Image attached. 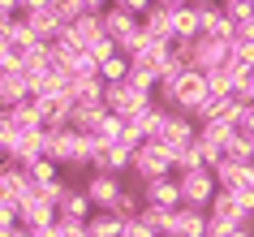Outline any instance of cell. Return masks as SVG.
Returning a JSON list of instances; mask_svg holds the SVG:
<instances>
[{
	"label": "cell",
	"instance_id": "e0dca14e",
	"mask_svg": "<svg viewBox=\"0 0 254 237\" xmlns=\"http://www.w3.org/2000/svg\"><path fill=\"white\" fill-rule=\"evenodd\" d=\"M215 181H220V190H254V164L224 159V164H215Z\"/></svg>",
	"mask_w": 254,
	"mask_h": 237
},
{
	"label": "cell",
	"instance_id": "9c48e42d",
	"mask_svg": "<svg viewBox=\"0 0 254 237\" xmlns=\"http://www.w3.org/2000/svg\"><path fill=\"white\" fill-rule=\"evenodd\" d=\"M82 190L91 194L95 211H112V207H117V198L125 194V181H121L117 172H91V177L82 181Z\"/></svg>",
	"mask_w": 254,
	"mask_h": 237
},
{
	"label": "cell",
	"instance_id": "7dc6e473",
	"mask_svg": "<svg viewBox=\"0 0 254 237\" xmlns=\"http://www.w3.org/2000/svg\"><path fill=\"white\" fill-rule=\"evenodd\" d=\"M13 138H17V130H13V121H9V112H0V143L9 147V143H13Z\"/></svg>",
	"mask_w": 254,
	"mask_h": 237
},
{
	"label": "cell",
	"instance_id": "f907efd6",
	"mask_svg": "<svg viewBox=\"0 0 254 237\" xmlns=\"http://www.w3.org/2000/svg\"><path fill=\"white\" fill-rule=\"evenodd\" d=\"M30 233L35 237H61V229H56V224H43V229H30Z\"/></svg>",
	"mask_w": 254,
	"mask_h": 237
},
{
	"label": "cell",
	"instance_id": "5bb4252c",
	"mask_svg": "<svg viewBox=\"0 0 254 237\" xmlns=\"http://www.w3.org/2000/svg\"><path fill=\"white\" fill-rule=\"evenodd\" d=\"M164 237H207V211L181 203V207L168 216V233Z\"/></svg>",
	"mask_w": 254,
	"mask_h": 237
},
{
	"label": "cell",
	"instance_id": "7bdbcfd3",
	"mask_svg": "<svg viewBox=\"0 0 254 237\" xmlns=\"http://www.w3.org/2000/svg\"><path fill=\"white\" fill-rule=\"evenodd\" d=\"M220 4H224L228 13H233V22H237V17H250V13H254V0H220Z\"/></svg>",
	"mask_w": 254,
	"mask_h": 237
},
{
	"label": "cell",
	"instance_id": "f6af8a7d",
	"mask_svg": "<svg viewBox=\"0 0 254 237\" xmlns=\"http://www.w3.org/2000/svg\"><path fill=\"white\" fill-rule=\"evenodd\" d=\"M237 134L254 138V108H250V104H241V117H237Z\"/></svg>",
	"mask_w": 254,
	"mask_h": 237
},
{
	"label": "cell",
	"instance_id": "d590c367",
	"mask_svg": "<svg viewBox=\"0 0 254 237\" xmlns=\"http://www.w3.org/2000/svg\"><path fill=\"white\" fill-rule=\"evenodd\" d=\"M65 190H69V181H48V185H35V194L43 198V203H52V207H61V198H65Z\"/></svg>",
	"mask_w": 254,
	"mask_h": 237
},
{
	"label": "cell",
	"instance_id": "60d3db41",
	"mask_svg": "<svg viewBox=\"0 0 254 237\" xmlns=\"http://www.w3.org/2000/svg\"><path fill=\"white\" fill-rule=\"evenodd\" d=\"M233 43H254V13L233 22Z\"/></svg>",
	"mask_w": 254,
	"mask_h": 237
},
{
	"label": "cell",
	"instance_id": "7402d4cb",
	"mask_svg": "<svg viewBox=\"0 0 254 237\" xmlns=\"http://www.w3.org/2000/svg\"><path fill=\"white\" fill-rule=\"evenodd\" d=\"M104 91H108L104 78H73L69 99H73V104H82V108H104Z\"/></svg>",
	"mask_w": 254,
	"mask_h": 237
},
{
	"label": "cell",
	"instance_id": "f35d334b",
	"mask_svg": "<svg viewBox=\"0 0 254 237\" xmlns=\"http://www.w3.org/2000/svg\"><path fill=\"white\" fill-rule=\"evenodd\" d=\"M86 52H91V61H95V65H104V61H112V56H117V43H112V39L104 35V39H99V43H91Z\"/></svg>",
	"mask_w": 254,
	"mask_h": 237
},
{
	"label": "cell",
	"instance_id": "4fadbf2b",
	"mask_svg": "<svg viewBox=\"0 0 254 237\" xmlns=\"http://www.w3.org/2000/svg\"><path fill=\"white\" fill-rule=\"evenodd\" d=\"M142 190V203L147 207H164V211H177L181 207V185H177V172L173 177H155V181L138 185Z\"/></svg>",
	"mask_w": 254,
	"mask_h": 237
},
{
	"label": "cell",
	"instance_id": "d4e9b609",
	"mask_svg": "<svg viewBox=\"0 0 254 237\" xmlns=\"http://www.w3.org/2000/svg\"><path fill=\"white\" fill-rule=\"evenodd\" d=\"M4 112H9V121H13V130L17 134H30V130H43V117H39V108L30 104H17V108H4Z\"/></svg>",
	"mask_w": 254,
	"mask_h": 237
},
{
	"label": "cell",
	"instance_id": "5b68a950",
	"mask_svg": "<svg viewBox=\"0 0 254 237\" xmlns=\"http://www.w3.org/2000/svg\"><path fill=\"white\" fill-rule=\"evenodd\" d=\"M177 185H181V203L186 207H211V198L220 194V181H215V168H190L177 172Z\"/></svg>",
	"mask_w": 254,
	"mask_h": 237
},
{
	"label": "cell",
	"instance_id": "cb8c5ba5",
	"mask_svg": "<svg viewBox=\"0 0 254 237\" xmlns=\"http://www.w3.org/2000/svg\"><path fill=\"white\" fill-rule=\"evenodd\" d=\"M48 48H52V61H56L61 69H69V65H73V61H78L82 52H86V48H82V43L73 39V30H61V35H56V39L48 43Z\"/></svg>",
	"mask_w": 254,
	"mask_h": 237
},
{
	"label": "cell",
	"instance_id": "ac0fdd59",
	"mask_svg": "<svg viewBox=\"0 0 254 237\" xmlns=\"http://www.w3.org/2000/svg\"><path fill=\"white\" fill-rule=\"evenodd\" d=\"M56 216H65V220H91L95 203H91V194H86L82 185H69L65 198H61V207H56Z\"/></svg>",
	"mask_w": 254,
	"mask_h": 237
},
{
	"label": "cell",
	"instance_id": "9f6ffc18",
	"mask_svg": "<svg viewBox=\"0 0 254 237\" xmlns=\"http://www.w3.org/2000/svg\"><path fill=\"white\" fill-rule=\"evenodd\" d=\"M9 237H35V233H30L26 224H17V229H13V233H9Z\"/></svg>",
	"mask_w": 254,
	"mask_h": 237
},
{
	"label": "cell",
	"instance_id": "681fc988",
	"mask_svg": "<svg viewBox=\"0 0 254 237\" xmlns=\"http://www.w3.org/2000/svg\"><path fill=\"white\" fill-rule=\"evenodd\" d=\"M78 4H82V13H104L112 0H78Z\"/></svg>",
	"mask_w": 254,
	"mask_h": 237
},
{
	"label": "cell",
	"instance_id": "83f0119b",
	"mask_svg": "<svg viewBox=\"0 0 254 237\" xmlns=\"http://www.w3.org/2000/svg\"><path fill=\"white\" fill-rule=\"evenodd\" d=\"M173 168H177V172L207 168V156H202V143H198V138H194L190 147H177V151H173Z\"/></svg>",
	"mask_w": 254,
	"mask_h": 237
},
{
	"label": "cell",
	"instance_id": "b9f144b4",
	"mask_svg": "<svg viewBox=\"0 0 254 237\" xmlns=\"http://www.w3.org/2000/svg\"><path fill=\"white\" fill-rule=\"evenodd\" d=\"M4 69H17V48L9 43V35L0 30V74H4Z\"/></svg>",
	"mask_w": 254,
	"mask_h": 237
},
{
	"label": "cell",
	"instance_id": "bcb514c9",
	"mask_svg": "<svg viewBox=\"0 0 254 237\" xmlns=\"http://www.w3.org/2000/svg\"><path fill=\"white\" fill-rule=\"evenodd\" d=\"M121 237H155V233H151L142 220H125V233H121Z\"/></svg>",
	"mask_w": 254,
	"mask_h": 237
},
{
	"label": "cell",
	"instance_id": "277c9868",
	"mask_svg": "<svg viewBox=\"0 0 254 237\" xmlns=\"http://www.w3.org/2000/svg\"><path fill=\"white\" fill-rule=\"evenodd\" d=\"M155 104V95L142 91V86H134V82L125 78V82H108V91H104V108L112 112V117H134V112H142V108Z\"/></svg>",
	"mask_w": 254,
	"mask_h": 237
},
{
	"label": "cell",
	"instance_id": "603a6c76",
	"mask_svg": "<svg viewBox=\"0 0 254 237\" xmlns=\"http://www.w3.org/2000/svg\"><path fill=\"white\" fill-rule=\"evenodd\" d=\"M173 35H177V39H198V35H202V17H198V4L173 9Z\"/></svg>",
	"mask_w": 254,
	"mask_h": 237
},
{
	"label": "cell",
	"instance_id": "7c38bea8",
	"mask_svg": "<svg viewBox=\"0 0 254 237\" xmlns=\"http://www.w3.org/2000/svg\"><path fill=\"white\" fill-rule=\"evenodd\" d=\"M0 198H9V203H26L35 198V181H30L26 168H17V164H0Z\"/></svg>",
	"mask_w": 254,
	"mask_h": 237
},
{
	"label": "cell",
	"instance_id": "ffe728a7",
	"mask_svg": "<svg viewBox=\"0 0 254 237\" xmlns=\"http://www.w3.org/2000/svg\"><path fill=\"white\" fill-rule=\"evenodd\" d=\"M142 35L147 39H155V43H173L177 35H173V9H151V13H142Z\"/></svg>",
	"mask_w": 254,
	"mask_h": 237
},
{
	"label": "cell",
	"instance_id": "8d00e7d4",
	"mask_svg": "<svg viewBox=\"0 0 254 237\" xmlns=\"http://www.w3.org/2000/svg\"><path fill=\"white\" fill-rule=\"evenodd\" d=\"M52 4H56V13H61V22H65V26H73L78 17H86L78 0H52Z\"/></svg>",
	"mask_w": 254,
	"mask_h": 237
},
{
	"label": "cell",
	"instance_id": "f1b7e54d",
	"mask_svg": "<svg viewBox=\"0 0 254 237\" xmlns=\"http://www.w3.org/2000/svg\"><path fill=\"white\" fill-rule=\"evenodd\" d=\"M142 207H147V203H142V190H138V185H125V194L117 198V216L121 220H138V216H142Z\"/></svg>",
	"mask_w": 254,
	"mask_h": 237
},
{
	"label": "cell",
	"instance_id": "3957f363",
	"mask_svg": "<svg viewBox=\"0 0 254 237\" xmlns=\"http://www.w3.org/2000/svg\"><path fill=\"white\" fill-rule=\"evenodd\" d=\"M129 172H134V181L138 185H147V181H155V177H173V151L168 147H160V143H142L134 151V164H129Z\"/></svg>",
	"mask_w": 254,
	"mask_h": 237
},
{
	"label": "cell",
	"instance_id": "484cf974",
	"mask_svg": "<svg viewBox=\"0 0 254 237\" xmlns=\"http://www.w3.org/2000/svg\"><path fill=\"white\" fill-rule=\"evenodd\" d=\"M86 229H91V237H121L125 233V220H121L117 211H95L91 220H86Z\"/></svg>",
	"mask_w": 254,
	"mask_h": 237
},
{
	"label": "cell",
	"instance_id": "6da1fadb",
	"mask_svg": "<svg viewBox=\"0 0 254 237\" xmlns=\"http://www.w3.org/2000/svg\"><path fill=\"white\" fill-rule=\"evenodd\" d=\"M99 143L78 130H48V159H56L61 168H91Z\"/></svg>",
	"mask_w": 254,
	"mask_h": 237
},
{
	"label": "cell",
	"instance_id": "c3c4849f",
	"mask_svg": "<svg viewBox=\"0 0 254 237\" xmlns=\"http://www.w3.org/2000/svg\"><path fill=\"white\" fill-rule=\"evenodd\" d=\"M237 99H241V104H250V108H254V74H246V82H241Z\"/></svg>",
	"mask_w": 254,
	"mask_h": 237
},
{
	"label": "cell",
	"instance_id": "30bf717a",
	"mask_svg": "<svg viewBox=\"0 0 254 237\" xmlns=\"http://www.w3.org/2000/svg\"><path fill=\"white\" fill-rule=\"evenodd\" d=\"M30 104L39 108L43 130H73V99L69 95H35Z\"/></svg>",
	"mask_w": 254,
	"mask_h": 237
},
{
	"label": "cell",
	"instance_id": "816d5d0a",
	"mask_svg": "<svg viewBox=\"0 0 254 237\" xmlns=\"http://www.w3.org/2000/svg\"><path fill=\"white\" fill-rule=\"evenodd\" d=\"M155 4H160V9H186L190 0H155Z\"/></svg>",
	"mask_w": 254,
	"mask_h": 237
},
{
	"label": "cell",
	"instance_id": "2e32d148",
	"mask_svg": "<svg viewBox=\"0 0 254 237\" xmlns=\"http://www.w3.org/2000/svg\"><path fill=\"white\" fill-rule=\"evenodd\" d=\"M198 17H202V35L233 43V13H228L224 4H198Z\"/></svg>",
	"mask_w": 254,
	"mask_h": 237
},
{
	"label": "cell",
	"instance_id": "d6a6232c",
	"mask_svg": "<svg viewBox=\"0 0 254 237\" xmlns=\"http://www.w3.org/2000/svg\"><path fill=\"white\" fill-rule=\"evenodd\" d=\"M241 229H250V220H220V216H207V237H237Z\"/></svg>",
	"mask_w": 254,
	"mask_h": 237
},
{
	"label": "cell",
	"instance_id": "7a4b0ae2",
	"mask_svg": "<svg viewBox=\"0 0 254 237\" xmlns=\"http://www.w3.org/2000/svg\"><path fill=\"white\" fill-rule=\"evenodd\" d=\"M99 22H104V35L117 43V52H125V56L138 52V43H142V17L138 13H125L121 4H108L99 13Z\"/></svg>",
	"mask_w": 254,
	"mask_h": 237
},
{
	"label": "cell",
	"instance_id": "4dcf8cb0",
	"mask_svg": "<svg viewBox=\"0 0 254 237\" xmlns=\"http://www.w3.org/2000/svg\"><path fill=\"white\" fill-rule=\"evenodd\" d=\"M207 216H220V220H246V216H241V207H237V198L228 194V190H220V194L211 198Z\"/></svg>",
	"mask_w": 254,
	"mask_h": 237
},
{
	"label": "cell",
	"instance_id": "d6986e66",
	"mask_svg": "<svg viewBox=\"0 0 254 237\" xmlns=\"http://www.w3.org/2000/svg\"><path fill=\"white\" fill-rule=\"evenodd\" d=\"M241 82H246V69L228 61L224 69H215V74H207V91H211V95H233V99H237Z\"/></svg>",
	"mask_w": 254,
	"mask_h": 237
},
{
	"label": "cell",
	"instance_id": "ee69618b",
	"mask_svg": "<svg viewBox=\"0 0 254 237\" xmlns=\"http://www.w3.org/2000/svg\"><path fill=\"white\" fill-rule=\"evenodd\" d=\"M112 4H121V9H125V13H151V9H155V0H112Z\"/></svg>",
	"mask_w": 254,
	"mask_h": 237
},
{
	"label": "cell",
	"instance_id": "836d02e7",
	"mask_svg": "<svg viewBox=\"0 0 254 237\" xmlns=\"http://www.w3.org/2000/svg\"><path fill=\"white\" fill-rule=\"evenodd\" d=\"M168 216H173V211H164V207H142V216H138V220L147 224L155 237H164V233H168Z\"/></svg>",
	"mask_w": 254,
	"mask_h": 237
},
{
	"label": "cell",
	"instance_id": "f546056e",
	"mask_svg": "<svg viewBox=\"0 0 254 237\" xmlns=\"http://www.w3.org/2000/svg\"><path fill=\"white\" fill-rule=\"evenodd\" d=\"M4 35H9V43L17 48V56L26 52V48H35V43H39V39H35V30L26 26V17H22V13H17L13 22H9V30H4Z\"/></svg>",
	"mask_w": 254,
	"mask_h": 237
},
{
	"label": "cell",
	"instance_id": "ab89813d",
	"mask_svg": "<svg viewBox=\"0 0 254 237\" xmlns=\"http://www.w3.org/2000/svg\"><path fill=\"white\" fill-rule=\"evenodd\" d=\"M56 229H61V237H91L86 220H65V216H56Z\"/></svg>",
	"mask_w": 254,
	"mask_h": 237
},
{
	"label": "cell",
	"instance_id": "9a60e30c",
	"mask_svg": "<svg viewBox=\"0 0 254 237\" xmlns=\"http://www.w3.org/2000/svg\"><path fill=\"white\" fill-rule=\"evenodd\" d=\"M26 17V26L35 30V39L39 43H52L61 30H69L65 22H61V13H56V4H43V9H30V13H22Z\"/></svg>",
	"mask_w": 254,
	"mask_h": 237
},
{
	"label": "cell",
	"instance_id": "8992f818",
	"mask_svg": "<svg viewBox=\"0 0 254 237\" xmlns=\"http://www.w3.org/2000/svg\"><path fill=\"white\" fill-rule=\"evenodd\" d=\"M228 61H233V43L228 39H211V35L190 39V65L198 69V74H215V69H224Z\"/></svg>",
	"mask_w": 254,
	"mask_h": 237
},
{
	"label": "cell",
	"instance_id": "ba28073f",
	"mask_svg": "<svg viewBox=\"0 0 254 237\" xmlns=\"http://www.w3.org/2000/svg\"><path fill=\"white\" fill-rule=\"evenodd\" d=\"M48 156V130H30V134H17L13 143L4 147V159L17 164V168H30L35 159Z\"/></svg>",
	"mask_w": 254,
	"mask_h": 237
},
{
	"label": "cell",
	"instance_id": "680465c9",
	"mask_svg": "<svg viewBox=\"0 0 254 237\" xmlns=\"http://www.w3.org/2000/svg\"><path fill=\"white\" fill-rule=\"evenodd\" d=\"M0 164H9V159H4V143H0Z\"/></svg>",
	"mask_w": 254,
	"mask_h": 237
},
{
	"label": "cell",
	"instance_id": "db71d44e",
	"mask_svg": "<svg viewBox=\"0 0 254 237\" xmlns=\"http://www.w3.org/2000/svg\"><path fill=\"white\" fill-rule=\"evenodd\" d=\"M13 17H17L13 9H0V30H9V22H13Z\"/></svg>",
	"mask_w": 254,
	"mask_h": 237
},
{
	"label": "cell",
	"instance_id": "6f0895ef",
	"mask_svg": "<svg viewBox=\"0 0 254 237\" xmlns=\"http://www.w3.org/2000/svg\"><path fill=\"white\" fill-rule=\"evenodd\" d=\"M190 4H220V0H190Z\"/></svg>",
	"mask_w": 254,
	"mask_h": 237
},
{
	"label": "cell",
	"instance_id": "11a10c76",
	"mask_svg": "<svg viewBox=\"0 0 254 237\" xmlns=\"http://www.w3.org/2000/svg\"><path fill=\"white\" fill-rule=\"evenodd\" d=\"M0 9H13V13H22V0H0Z\"/></svg>",
	"mask_w": 254,
	"mask_h": 237
},
{
	"label": "cell",
	"instance_id": "f5cc1de1",
	"mask_svg": "<svg viewBox=\"0 0 254 237\" xmlns=\"http://www.w3.org/2000/svg\"><path fill=\"white\" fill-rule=\"evenodd\" d=\"M43 4H52V0H22V13H30V9H43Z\"/></svg>",
	"mask_w": 254,
	"mask_h": 237
},
{
	"label": "cell",
	"instance_id": "4316f807",
	"mask_svg": "<svg viewBox=\"0 0 254 237\" xmlns=\"http://www.w3.org/2000/svg\"><path fill=\"white\" fill-rule=\"evenodd\" d=\"M73 39L82 43V48H91V43H99L104 39V22H99V13H86V17H78V22H73Z\"/></svg>",
	"mask_w": 254,
	"mask_h": 237
},
{
	"label": "cell",
	"instance_id": "91938a15",
	"mask_svg": "<svg viewBox=\"0 0 254 237\" xmlns=\"http://www.w3.org/2000/svg\"><path fill=\"white\" fill-rule=\"evenodd\" d=\"M0 112H4V108H0Z\"/></svg>",
	"mask_w": 254,
	"mask_h": 237
},
{
	"label": "cell",
	"instance_id": "8fae6325",
	"mask_svg": "<svg viewBox=\"0 0 254 237\" xmlns=\"http://www.w3.org/2000/svg\"><path fill=\"white\" fill-rule=\"evenodd\" d=\"M26 99H35V82H30V74L22 65L4 69V74H0V108H17V104H26Z\"/></svg>",
	"mask_w": 254,
	"mask_h": 237
},
{
	"label": "cell",
	"instance_id": "52a82bcc",
	"mask_svg": "<svg viewBox=\"0 0 254 237\" xmlns=\"http://www.w3.org/2000/svg\"><path fill=\"white\" fill-rule=\"evenodd\" d=\"M198 138V121L186 117V112H168V117L155 125V134H151V143L168 147V151H177V147H190Z\"/></svg>",
	"mask_w": 254,
	"mask_h": 237
},
{
	"label": "cell",
	"instance_id": "44dd1931",
	"mask_svg": "<svg viewBox=\"0 0 254 237\" xmlns=\"http://www.w3.org/2000/svg\"><path fill=\"white\" fill-rule=\"evenodd\" d=\"M17 224H26V229H43V224H56V207L52 203H43L39 194L26 198L22 207H17Z\"/></svg>",
	"mask_w": 254,
	"mask_h": 237
},
{
	"label": "cell",
	"instance_id": "74e56055",
	"mask_svg": "<svg viewBox=\"0 0 254 237\" xmlns=\"http://www.w3.org/2000/svg\"><path fill=\"white\" fill-rule=\"evenodd\" d=\"M69 74H73V78H99V65L91 61V52H82L78 61L69 65Z\"/></svg>",
	"mask_w": 254,
	"mask_h": 237
},
{
	"label": "cell",
	"instance_id": "1f68e13d",
	"mask_svg": "<svg viewBox=\"0 0 254 237\" xmlns=\"http://www.w3.org/2000/svg\"><path fill=\"white\" fill-rule=\"evenodd\" d=\"M129 69H134V65H129V56L117 52L112 61H104V65H99V78H104V82H125V78H129Z\"/></svg>",
	"mask_w": 254,
	"mask_h": 237
},
{
	"label": "cell",
	"instance_id": "e575fe53",
	"mask_svg": "<svg viewBox=\"0 0 254 237\" xmlns=\"http://www.w3.org/2000/svg\"><path fill=\"white\" fill-rule=\"evenodd\" d=\"M56 168H61V164L43 156V159H35L26 172H30V181H35V185H48V181H56Z\"/></svg>",
	"mask_w": 254,
	"mask_h": 237
}]
</instances>
